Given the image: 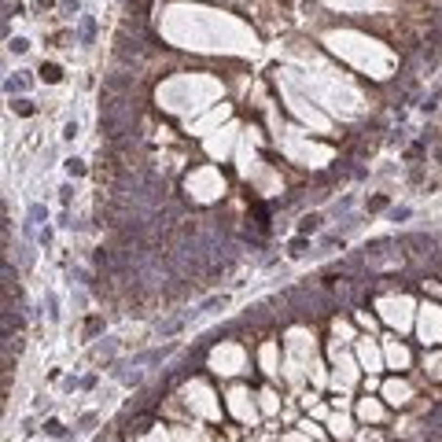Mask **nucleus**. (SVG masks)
<instances>
[{
	"label": "nucleus",
	"instance_id": "nucleus-11",
	"mask_svg": "<svg viewBox=\"0 0 442 442\" xmlns=\"http://www.w3.org/2000/svg\"><path fill=\"white\" fill-rule=\"evenodd\" d=\"M384 207H387V199H384V195H376V199H368V210H384Z\"/></svg>",
	"mask_w": 442,
	"mask_h": 442
},
{
	"label": "nucleus",
	"instance_id": "nucleus-10",
	"mask_svg": "<svg viewBox=\"0 0 442 442\" xmlns=\"http://www.w3.org/2000/svg\"><path fill=\"white\" fill-rule=\"evenodd\" d=\"M67 170H70V173H74V177H77V173H85V162H77V159H70V162H67Z\"/></svg>",
	"mask_w": 442,
	"mask_h": 442
},
{
	"label": "nucleus",
	"instance_id": "nucleus-5",
	"mask_svg": "<svg viewBox=\"0 0 442 442\" xmlns=\"http://www.w3.org/2000/svg\"><path fill=\"white\" fill-rule=\"evenodd\" d=\"M148 427H151V417H136V420H129V431H136V435L148 431Z\"/></svg>",
	"mask_w": 442,
	"mask_h": 442
},
{
	"label": "nucleus",
	"instance_id": "nucleus-6",
	"mask_svg": "<svg viewBox=\"0 0 442 442\" xmlns=\"http://www.w3.org/2000/svg\"><path fill=\"white\" fill-rule=\"evenodd\" d=\"M44 431H48L52 439H63V435H67V431H63V424H59V420H48V424H44Z\"/></svg>",
	"mask_w": 442,
	"mask_h": 442
},
{
	"label": "nucleus",
	"instance_id": "nucleus-1",
	"mask_svg": "<svg viewBox=\"0 0 442 442\" xmlns=\"http://www.w3.org/2000/svg\"><path fill=\"white\" fill-rule=\"evenodd\" d=\"M288 302H291L295 317H325L328 309H332V302L317 288H295V291H288Z\"/></svg>",
	"mask_w": 442,
	"mask_h": 442
},
{
	"label": "nucleus",
	"instance_id": "nucleus-8",
	"mask_svg": "<svg viewBox=\"0 0 442 442\" xmlns=\"http://www.w3.org/2000/svg\"><path fill=\"white\" fill-rule=\"evenodd\" d=\"M100 328H103V321H100V317H92L89 325H85V335H96V332H100Z\"/></svg>",
	"mask_w": 442,
	"mask_h": 442
},
{
	"label": "nucleus",
	"instance_id": "nucleus-13",
	"mask_svg": "<svg viewBox=\"0 0 442 442\" xmlns=\"http://www.w3.org/2000/svg\"><path fill=\"white\" fill-rule=\"evenodd\" d=\"M439 159H442V148H439Z\"/></svg>",
	"mask_w": 442,
	"mask_h": 442
},
{
	"label": "nucleus",
	"instance_id": "nucleus-3",
	"mask_svg": "<svg viewBox=\"0 0 442 442\" xmlns=\"http://www.w3.org/2000/svg\"><path fill=\"white\" fill-rule=\"evenodd\" d=\"M41 77H44V81H59V77H63V70H59L56 63H44V67H41Z\"/></svg>",
	"mask_w": 442,
	"mask_h": 442
},
{
	"label": "nucleus",
	"instance_id": "nucleus-2",
	"mask_svg": "<svg viewBox=\"0 0 442 442\" xmlns=\"http://www.w3.org/2000/svg\"><path fill=\"white\" fill-rule=\"evenodd\" d=\"M317 229H321V214H306V217L299 221V232H302V236L317 232Z\"/></svg>",
	"mask_w": 442,
	"mask_h": 442
},
{
	"label": "nucleus",
	"instance_id": "nucleus-7",
	"mask_svg": "<svg viewBox=\"0 0 442 442\" xmlns=\"http://www.w3.org/2000/svg\"><path fill=\"white\" fill-rule=\"evenodd\" d=\"M11 107H15L19 115H34V103H30V100H19V103H11Z\"/></svg>",
	"mask_w": 442,
	"mask_h": 442
},
{
	"label": "nucleus",
	"instance_id": "nucleus-4",
	"mask_svg": "<svg viewBox=\"0 0 442 442\" xmlns=\"http://www.w3.org/2000/svg\"><path fill=\"white\" fill-rule=\"evenodd\" d=\"M306 247H309V243L299 236V240H291V243H288V254H295V258H299V254H306Z\"/></svg>",
	"mask_w": 442,
	"mask_h": 442
},
{
	"label": "nucleus",
	"instance_id": "nucleus-12",
	"mask_svg": "<svg viewBox=\"0 0 442 442\" xmlns=\"http://www.w3.org/2000/svg\"><path fill=\"white\" fill-rule=\"evenodd\" d=\"M391 217H394V221H402V217H409V207H398V210H391Z\"/></svg>",
	"mask_w": 442,
	"mask_h": 442
},
{
	"label": "nucleus",
	"instance_id": "nucleus-9",
	"mask_svg": "<svg viewBox=\"0 0 442 442\" xmlns=\"http://www.w3.org/2000/svg\"><path fill=\"white\" fill-rule=\"evenodd\" d=\"M81 41H85V44L92 41V19H85V22H81Z\"/></svg>",
	"mask_w": 442,
	"mask_h": 442
}]
</instances>
